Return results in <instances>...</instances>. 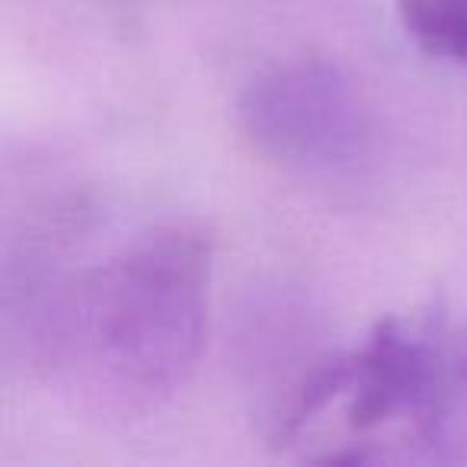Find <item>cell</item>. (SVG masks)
<instances>
[{"label": "cell", "instance_id": "6da1fadb", "mask_svg": "<svg viewBox=\"0 0 467 467\" xmlns=\"http://www.w3.org/2000/svg\"><path fill=\"white\" fill-rule=\"evenodd\" d=\"M208 324V241L150 231L71 279L42 327V356L78 410L131 420L192 375Z\"/></svg>", "mask_w": 467, "mask_h": 467}, {"label": "cell", "instance_id": "7a4b0ae2", "mask_svg": "<svg viewBox=\"0 0 467 467\" xmlns=\"http://www.w3.org/2000/svg\"><path fill=\"white\" fill-rule=\"evenodd\" d=\"M237 129L263 157L288 167H333L358 154L368 116L343 67L295 58L266 67L244 87Z\"/></svg>", "mask_w": 467, "mask_h": 467}, {"label": "cell", "instance_id": "3957f363", "mask_svg": "<svg viewBox=\"0 0 467 467\" xmlns=\"http://www.w3.org/2000/svg\"><path fill=\"white\" fill-rule=\"evenodd\" d=\"M397 16L422 52L467 67V0H397Z\"/></svg>", "mask_w": 467, "mask_h": 467}]
</instances>
